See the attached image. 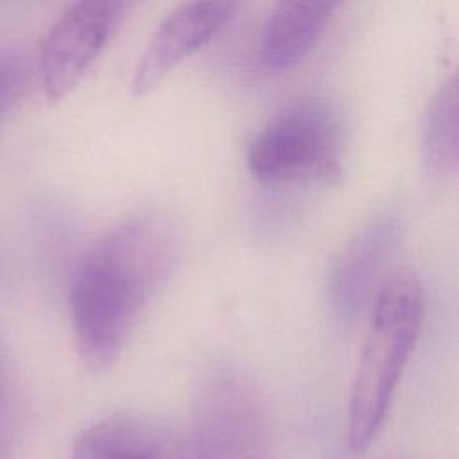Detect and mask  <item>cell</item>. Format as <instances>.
<instances>
[{
  "label": "cell",
  "mask_w": 459,
  "mask_h": 459,
  "mask_svg": "<svg viewBox=\"0 0 459 459\" xmlns=\"http://www.w3.org/2000/svg\"><path fill=\"white\" fill-rule=\"evenodd\" d=\"M400 235L393 213L369 219L341 249L328 273V301L342 321H351L375 296L378 276L391 256Z\"/></svg>",
  "instance_id": "obj_7"
},
{
  "label": "cell",
  "mask_w": 459,
  "mask_h": 459,
  "mask_svg": "<svg viewBox=\"0 0 459 459\" xmlns=\"http://www.w3.org/2000/svg\"><path fill=\"white\" fill-rule=\"evenodd\" d=\"M425 317L420 276L398 267L384 276L373 301L348 405V443L364 450L380 432L393 394L414 351Z\"/></svg>",
  "instance_id": "obj_2"
},
{
  "label": "cell",
  "mask_w": 459,
  "mask_h": 459,
  "mask_svg": "<svg viewBox=\"0 0 459 459\" xmlns=\"http://www.w3.org/2000/svg\"><path fill=\"white\" fill-rule=\"evenodd\" d=\"M342 126L319 100H303L273 117L253 138L246 163L262 183L335 181L341 176Z\"/></svg>",
  "instance_id": "obj_3"
},
{
  "label": "cell",
  "mask_w": 459,
  "mask_h": 459,
  "mask_svg": "<svg viewBox=\"0 0 459 459\" xmlns=\"http://www.w3.org/2000/svg\"><path fill=\"white\" fill-rule=\"evenodd\" d=\"M127 4L82 0L68 5L43 38L39 70L45 95L59 102L82 81L120 23Z\"/></svg>",
  "instance_id": "obj_5"
},
{
  "label": "cell",
  "mask_w": 459,
  "mask_h": 459,
  "mask_svg": "<svg viewBox=\"0 0 459 459\" xmlns=\"http://www.w3.org/2000/svg\"><path fill=\"white\" fill-rule=\"evenodd\" d=\"M23 68L14 59L0 57V117L14 102L23 86Z\"/></svg>",
  "instance_id": "obj_12"
},
{
  "label": "cell",
  "mask_w": 459,
  "mask_h": 459,
  "mask_svg": "<svg viewBox=\"0 0 459 459\" xmlns=\"http://www.w3.org/2000/svg\"><path fill=\"white\" fill-rule=\"evenodd\" d=\"M176 240L154 217L127 219L100 237L74 269L68 307L77 353L102 373L122 353L131 332L170 274Z\"/></svg>",
  "instance_id": "obj_1"
},
{
  "label": "cell",
  "mask_w": 459,
  "mask_h": 459,
  "mask_svg": "<svg viewBox=\"0 0 459 459\" xmlns=\"http://www.w3.org/2000/svg\"><path fill=\"white\" fill-rule=\"evenodd\" d=\"M185 459H271V430L256 387L231 368L212 371L201 384Z\"/></svg>",
  "instance_id": "obj_4"
},
{
  "label": "cell",
  "mask_w": 459,
  "mask_h": 459,
  "mask_svg": "<svg viewBox=\"0 0 459 459\" xmlns=\"http://www.w3.org/2000/svg\"><path fill=\"white\" fill-rule=\"evenodd\" d=\"M238 9L237 2H188L170 11L138 57L131 79L133 93L152 91L185 57L221 32Z\"/></svg>",
  "instance_id": "obj_6"
},
{
  "label": "cell",
  "mask_w": 459,
  "mask_h": 459,
  "mask_svg": "<svg viewBox=\"0 0 459 459\" xmlns=\"http://www.w3.org/2000/svg\"><path fill=\"white\" fill-rule=\"evenodd\" d=\"M457 74L452 72L430 97L421 126V161L436 183L448 181L457 172Z\"/></svg>",
  "instance_id": "obj_10"
},
{
  "label": "cell",
  "mask_w": 459,
  "mask_h": 459,
  "mask_svg": "<svg viewBox=\"0 0 459 459\" xmlns=\"http://www.w3.org/2000/svg\"><path fill=\"white\" fill-rule=\"evenodd\" d=\"M335 9V2L274 4L258 39L260 65L269 72L292 68L317 43Z\"/></svg>",
  "instance_id": "obj_9"
},
{
  "label": "cell",
  "mask_w": 459,
  "mask_h": 459,
  "mask_svg": "<svg viewBox=\"0 0 459 459\" xmlns=\"http://www.w3.org/2000/svg\"><path fill=\"white\" fill-rule=\"evenodd\" d=\"M70 459H185V443L156 421L118 414L82 430Z\"/></svg>",
  "instance_id": "obj_8"
},
{
  "label": "cell",
  "mask_w": 459,
  "mask_h": 459,
  "mask_svg": "<svg viewBox=\"0 0 459 459\" xmlns=\"http://www.w3.org/2000/svg\"><path fill=\"white\" fill-rule=\"evenodd\" d=\"M20 432V403L9 353L0 339V459H14Z\"/></svg>",
  "instance_id": "obj_11"
}]
</instances>
